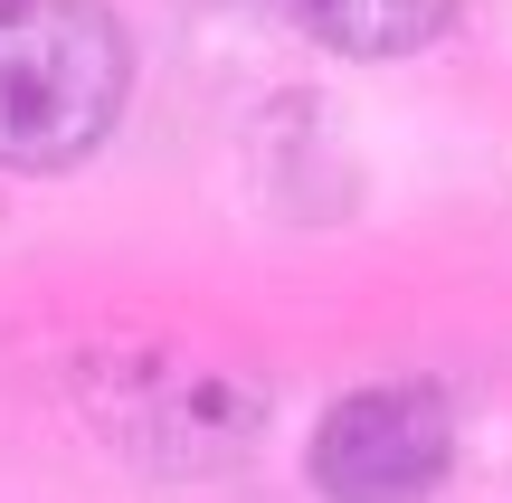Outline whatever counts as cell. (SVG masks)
Wrapping results in <instances>:
<instances>
[{
    "mask_svg": "<svg viewBox=\"0 0 512 503\" xmlns=\"http://www.w3.org/2000/svg\"><path fill=\"white\" fill-rule=\"evenodd\" d=\"M133 38L105 0H0V171H67L124 124Z\"/></svg>",
    "mask_w": 512,
    "mask_h": 503,
    "instance_id": "obj_1",
    "label": "cell"
},
{
    "mask_svg": "<svg viewBox=\"0 0 512 503\" xmlns=\"http://www.w3.org/2000/svg\"><path fill=\"white\" fill-rule=\"evenodd\" d=\"M304 466L323 503H427L456 466V418L418 380H380V390H351L323 409Z\"/></svg>",
    "mask_w": 512,
    "mask_h": 503,
    "instance_id": "obj_2",
    "label": "cell"
},
{
    "mask_svg": "<svg viewBox=\"0 0 512 503\" xmlns=\"http://www.w3.org/2000/svg\"><path fill=\"white\" fill-rule=\"evenodd\" d=\"M285 10L342 57H418L446 38V19L465 0H285Z\"/></svg>",
    "mask_w": 512,
    "mask_h": 503,
    "instance_id": "obj_3",
    "label": "cell"
}]
</instances>
